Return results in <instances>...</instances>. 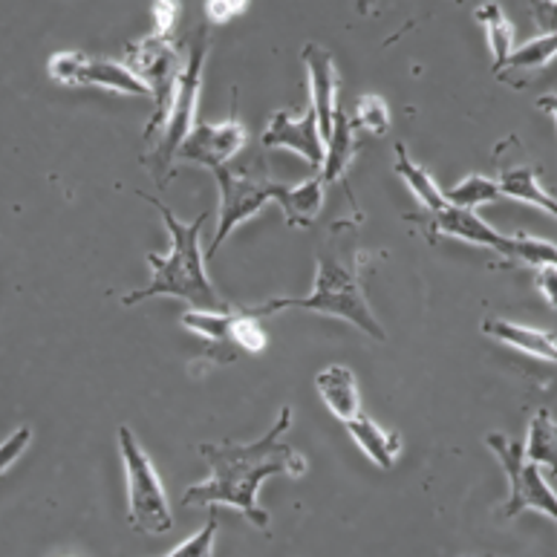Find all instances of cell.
Masks as SVG:
<instances>
[{"instance_id": "cell-3", "label": "cell", "mask_w": 557, "mask_h": 557, "mask_svg": "<svg viewBox=\"0 0 557 557\" xmlns=\"http://www.w3.org/2000/svg\"><path fill=\"white\" fill-rule=\"evenodd\" d=\"M277 309H309L318 315L344 318L349 324H356L361 333L373 335L384 342L382 324L373 315V309L367 304L364 286H361V258L352 246H342L333 240L326 249L318 251V272H315V289L307 298H275L267 300L251 315H269Z\"/></svg>"}, {"instance_id": "cell-24", "label": "cell", "mask_w": 557, "mask_h": 557, "mask_svg": "<svg viewBox=\"0 0 557 557\" xmlns=\"http://www.w3.org/2000/svg\"><path fill=\"white\" fill-rule=\"evenodd\" d=\"M499 197H503V194H499L497 180H491V176H483V174L466 176V180H459L454 188L445 191V200H448L450 206L468 209V211L480 209V206H485V202L499 200Z\"/></svg>"}, {"instance_id": "cell-13", "label": "cell", "mask_w": 557, "mask_h": 557, "mask_svg": "<svg viewBox=\"0 0 557 557\" xmlns=\"http://www.w3.org/2000/svg\"><path fill=\"white\" fill-rule=\"evenodd\" d=\"M304 64L309 70V99H312V113L318 119V131L324 136V145L333 134L335 119V92H338V73H335L333 52L318 47V44H307L304 47Z\"/></svg>"}, {"instance_id": "cell-9", "label": "cell", "mask_w": 557, "mask_h": 557, "mask_svg": "<svg viewBox=\"0 0 557 557\" xmlns=\"http://www.w3.org/2000/svg\"><path fill=\"white\" fill-rule=\"evenodd\" d=\"M50 78H55L64 87H104V90H119L127 96H150V90L136 78L125 64L119 61L90 59L84 52H55L47 61Z\"/></svg>"}, {"instance_id": "cell-8", "label": "cell", "mask_w": 557, "mask_h": 557, "mask_svg": "<svg viewBox=\"0 0 557 557\" xmlns=\"http://www.w3.org/2000/svg\"><path fill=\"white\" fill-rule=\"evenodd\" d=\"M211 174L216 176V185H220V225H216L214 240L209 246V255H214L237 225H243L249 216L263 211L267 202L275 200L277 183H272L263 171L258 174L255 168L223 165Z\"/></svg>"}, {"instance_id": "cell-33", "label": "cell", "mask_w": 557, "mask_h": 557, "mask_svg": "<svg viewBox=\"0 0 557 557\" xmlns=\"http://www.w3.org/2000/svg\"><path fill=\"white\" fill-rule=\"evenodd\" d=\"M153 15H157V35L168 38L171 26H174V17L180 15V7H176V3H157V7H153Z\"/></svg>"}, {"instance_id": "cell-19", "label": "cell", "mask_w": 557, "mask_h": 557, "mask_svg": "<svg viewBox=\"0 0 557 557\" xmlns=\"http://www.w3.org/2000/svg\"><path fill=\"white\" fill-rule=\"evenodd\" d=\"M326 153H324V168H321V180L324 185L338 183L347 174L349 162H352V153H356V127H352V119L344 113V110H335L333 119V134L326 139Z\"/></svg>"}, {"instance_id": "cell-22", "label": "cell", "mask_w": 557, "mask_h": 557, "mask_svg": "<svg viewBox=\"0 0 557 557\" xmlns=\"http://www.w3.org/2000/svg\"><path fill=\"white\" fill-rule=\"evenodd\" d=\"M396 174L410 185V191L417 194L419 202L424 206V211H440L448 206L445 200V191H442L440 185L433 183V176L424 171L422 165H417L413 159H410L408 148L405 145H396Z\"/></svg>"}, {"instance_id": "cell-15", "label": "cell", "mask_w": 557, "mask_h": 557, "mask_svg": "<svg viewBox=\"0 0 557 557\" xmlns=\"http://www.w3.org/2000/svg\"><path fill=\"white\" fill-rule=\"evenodd\" d=\"M315 387L324 399L326 410L344 424L361 413V396H358L356 373L344 364H330L315 375Z\"/></svg>"}, {"instance_id": "cell-26", "label": "cell", "mask_w": 557, "mask_h": 557, "mask_svg": "<svg viewBox=\"0 0 557 557\" xmlns=\"http://www.w3.org/2000/svg\"><path fill=\"white\" fill-rule=\"evenodd\" d=\"M511 237V249H508V260H520L525 267L541 269V267H557V246L529 234H508Z\"/></svg>"}, {"instance_id": "cell-1", "label": "cell", "mask_w": 557, "mask_h": 557, "mask_svg": "<svg viewBox=\"0 0 557 557\" xmlns=\"http://www.w3.org/2000/svg\"><path fill=\"white\" fill-rule=\"evenodd\" d=\"M292 428V408H283L267 436L249 445L240 442H202L200 454L209 462V480L191 485L183 494V506H232L251 525L269 532V515L258 506L263 480L275 474L304 476L307 459L283 442Z\"/></svg>"}, {"instance_id": "cell-25", "label": "cell", "mask_w": 557, "mask_h": 557, "mask_svg": "<svg viewBox=\"0 0 557 557\" xmlns=\"http://www.w3.org/2000/svg\"><path fill=\"white\" fill-rule=\"evenodd\" d=\"M557 55V35H537L534 41H525L520 50L511 52V59L503 73H537ZM499 73V75H503Z\"/></svg>"}, {"instance_id": "cell-34", "label": "cell", "mask_w": 557, "mask_h": 557, "mask_svg": "<svg viewBox=\"0 0 557 557\" xmlns=\"http://www.w3.org/2000/svg\"><path fill=\"white\" fill-rule=\"evenodd\" d=\"M243 3H228V0H216V3H209L206 7V15L211 17V24H225L228 17H234L237 12H243Z\"/></svg>"}, {"instance_id": "cell-10", "label": "cell", "mask_w": 557, "mask_h": 557, "mask_svg": "<svg viewBox=\"0 0 557 557\" xmlns=\"http://www.w3.org/2000/svg\"><path fill=\"white\" fill-rule=\"evenodd\" d=\"M408 220H419L431 234H448V237H459V240L497 251L499 258H508V249H511V237L508 234H499L497 228H491L476 211L457 209L450 202L440 211H424L419 216L408 214Z\"/></svg>"}, {"instance_id": "cell-5", "label": "cell", "mask_w": 557, "mask_h": 557, "mask_svg": "<svg viewBox=\"0 0 557 557\" xmlns=\"http://www.w3.org/2000/svg\"><path fill=\"white\" fill-rule=\"evenodd\" d=\"M119 454L125 462L127 474V520L139 534H165L174 525V515L168 506L165 488L159 480L157 468L134 436V431L122 424L119 428Z\"/></svg>"}, {"instance_id": "cell-29", "label": "cell", "mask_w": 557, "mask_h": 557, "mask_svg": "<svg viewBox=\"0 0 557 557\" xmlns=\"http://www.w3.org/2000/svg\"><path fill=\"white\" fill-rule=\"evenodd\" d=\"M214 534H216V517H211L209 523L202 525L200 532L180 543L176 549H171L162 557H214Z\"/></svg>"}, {"instance_id": "cell-2", "label": "cell", "mask_w": 557, "mask_h": 557, "mask_svg": "<svg viewBox=\"0 0 557 557\" xmlns=\"http://www.w3.org/2000/svg\"><path fill=\"white\" fill-rule=\"evenodd\" d=\"M150 206H157L162 220L168 225V234H171V251L168 255H148V263L153 269V277L145 289H136L131 295L122 298L125 307H134L139 300L157 298V295H165V298H183L188 300L194 309H211V312H220V298H216L214 286L209 283L206 275V263H202V249H200V234L202 225L209 220V211H202L194 223H183L176 220V214L168 209L165 202L157 200V197H145Z\"/></svg>"}, {"instance_id": "cell-12", "label": "cell", "mask_w": 557, "mask_h": 557, "mask_svg": "<svg viewBox=\"0 0 557 557\" xmlns=\"http://www.w3.org/2000/svg\"><path fill=\"white\" fill-rule=\"evenodd\" d=\"M243 141H246V127L232 113V119H225L220 125L194 127L188 139L183 141V148L176 150V159H188V162L216 171V168L228 165V159L243 148Z\"/></svg>"}, {"instance_id": "cell-30", "label": "cell", "mask_w": 557, "mask_h": 557, "mask_svg": "<svg viewBox=\"0 0 557 557\" xmlns=\"http://www.w3.org/2000/svg\"><path fill=\"white\" fill-rule=\"evenodd\" d=\"M29 440H33V428H17L12 436H9L3 445H0V474H7L9 466H15L17 459H21V454L26 450V445H29Z\"/></svg>"}, {"instance_id": "cell-28", "label": "cell", "mask_w": 557, "mask_h": 557, "mask_svg": "<svg viewBox=\"0 0 557 557\" xmlns=\"http://www.w3.org/2000/svg\"><path fill=\"white\" fill-rule=\"evenodd\" d=\"M232 344L246 349V352H263L267 349V335H263L258 318L251 315V312H234Z\"/></svg>"}, {"instance_id": "cell-31", "label": "cell", "mask_w": 557, "mask_h": 557, "mask_svg": "<svg viewBox=\"0 0 557 557\" xmlns=\"http://www.w3.org/2000/svg\"><path fill=\"white\" fill-rule=\"evenodd\" d=\"M534 283H537L543 298L549 300V307L557 312V267L534 269Z\"/></svg>"}, {"instance_id": "cell-18", "label": "cell", "mask_w": 557, "mask_h": 557, "mask_svg": "<svg viewBox=\"0 0 557 557\" xmlns=\"http://www.w3.org/2000/svg\"><path fill=\"white\" fill-rule=\"evenodd\" d=\"M347 431L349 436L356 440L358 448L364 450L375 466L393 468V462H396V457H399V450H401L399 433L384 431L382 424L367 417V413H358L356 419H349Z\"/></svg>"}, {"instance_id": "cell-32", "label": "cell", "mask_w": 557, "mask_h": 557, "mask_svg": "<svg viewBox=\"0 0 557 557\" xmlns=\"http://www.w3.org/2000/svg\"><path fill=\"white\" fill-rule=\"evenodd\" d=\"M532 15L543 35H557V3H534Z\"/></svg>"}, {"instance_id": "cell-27", "label": "cell", "mask_w": 557, "mask_h": 557, "mask_svg": "<svg viewBox=\"0 0 557 557\" xmlns=\"http://www.w3.org/2000/svg\"><path fill=\"white\" fill-rule=\"evenodd\" d=\"M352 127H361L367 134L384 136L391 131V110L384 104V99L379 96H364V99L356 104V113H352Z\"/></svg>"}, {"instance_id": "cell-23", "label": "cell", "mask_w": 557, "mask_h": 557, "mask_svg": "<svg viewBox=\"0 0 557 557\" xmlns=\"http://www.w3.org/2000/svg\"><path fill=\"white\" fill-rule=\"evenodd\" d=\"M234 312H211V309H191L183 315V326L202 335L214 349H232Z\"/></svg>"}, {"instance_id": "cell-4", "label": "cell", "mask_w": 557, "mask_h": 557, "mask_svg": "<svg viewBox=\"0 0 557 557\" xmlns=\"http://www.w3.org/2000/svg\"><path fill=\"white\" fill-rule=\"evenodd\" d=\"M206 52H209V29L202 26L197 38L188 47V55L183 61L180 78H176L174 101H171V113H168L165 125H162V139L150 153L141 157L157 185H165L171 176L176 150L183 148V141L194 131V116H197V101H200L202 87V70H206Z\"/></svg>"}, {"instance_id": "cell-7", "label": "cell", "mask_w": 557, "mask_h": 557, "mask_svg": "<svg viewBox=\"0 0 557 557\" xmlns=\"http://www.w3.org/2000/svg\"><path fill=\"white\" fill-rule=\"evenodd\" d=\"M485 445L503 462V471L508 476V491H511L506 506H499V517H517L523 508H534V511H543L557 523V494L546 483L541 466L525 459L523 442L508 440L503 433H488Z\"/></svg>"}, {"instance_id": "cell-20", "label": "cell", "mask_w": 557, "mask_h": 557, "mask_svg": "<svg viewBox=\"0 0 557 557\" xmlns=\"http://www.w3.org/2000/svg\"><path fill=\"white\" fill-rule=\"evenodd\" d=\"M525 459L534 466H546L549 474L557 476V422L546 408H541L529 422V436H525Z\"/></svg>"}, {"instance_id": "cell-14", "label": "cell", "mask_w": 557, "mask_h": 557, "mask_svg": "<svg viewBox=\"0 0 557 557\" xmlns=\"http://www.w3.org/2000/svg\"><path fill=\"white\" fill-rule=\"evenodd\" d=\"M497 185L503 197L520 200L525 206L546 211V214L557 216V197H552L541 185V165L532 162H503L497 159Z\"/></svg>"}, {"instance_id": "cell-21", "label": "cell", "mask_w": 557, "mask_h": 557, "mask_svg": "<svg viewBox=\"0 0 557 557\" xmlns=\"http://www.w3.org/2000/svg\"><path fill=\"white\" fill-rule=\"evenodd\" d=\"M476 21L485 26V38H488L491 59H494V73H503V67L515 52V26L506 17V12L497 3L476 9Z\"/></svg>"}, {"instance_id": "cell-16", "label": "cell", "mask_w": 557, "mask_h": 557, "mask_svg": "<svg viewBox=\"0 0 557 557\" xmlns=\"http://www.w3.org/2000/svg\"><path fill=\"white\" fill-rule=\"evenodd\" d=\"M324 180L321 176H309L298 185H281L277 183L275 202H281V211L292 228H307L315 223V216L324 209Z\"/></svg>"}, {"instance_id": "cell-11", "label": "cell", "mask_w": 557, "mask_h": 557, "mask_svg": "<svg viewBox=\"0 0 557 557\" xmlns=\"http://www.w3.org/2000/svg\"><path fill=\"white\" fill-rule=\"evenodd\" d=\"M263 148H286L307 159L315 171L324 168V136L318 131V119L312 108L304 110L300 116H292L289 110L275 113L269 119L267 131H263Z\"/></svg>"}, {"instance_id": "cell-35", "label": "cell", "mask_w": 557, "mask_h": 557, "mask_svg": "<svg viewBox=\"0 0 557 557\" xmlns=\"http://www.w3.org/2000/svg\"><path fill=\"white\" fill-rule=\"evenodd\" d=\"M537 108H541L543 113H549V116L555 119V125H557V92H549V96H541V99H537Z\"/></svg>"}, {"instance_id": "cell-6", "label": "cell", "mask_w": 557, "mask_h": 557, "mask_svg": "<svg viewBox=\"0 0 557 557\" xmlns=\"http://www.w3.org/2000/svg\"><path fill=\"white\" fill-rule=\"evenodd\" d=\"M183 61V52L176 50V44L157 33L131 44L125 50V67L148 87L150 99H153V116H150L148 127H145V139H150L165 125Z\"/></svg>"}, {"instance_id": "cell-17", "label": "cell", "mask_w": 557, "mask_h": 557, "mask_svg": "<svg viewBox=\"0 0 557 557\" xmlns=\"http://www.w3.org/2000/svg\"><path fill=\"white\" fill-rule=\"evenodd\" d=\"M483 333L491 335L494 342L506 344V347L520 349V352H525V356L543 358V361L557 364V342L549 333H543V330L511 324V321H503V318H485Z\"/></svg>"}]
</instances>
